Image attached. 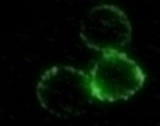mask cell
Masks as SVG:
<instances>
[{"mask_svg":"<svg viewBox=\"0 0 160 126\" xmlns=\"http://www.w3.org/2000/svg\"><path fill=\"white\" fill-rule=\"evenodd\" d=\"M80 38L96 51H119L121 46L131 41V24L119 7L101 3L92 7L82 19Z\"/></svg>","mask_w":160,"mask_h":126,"instance_id":"3957f363","label":"cell"},{"mask_svg":"<svg viewBox=\"0 0 160 126\" xmlns=\"http://www.w3.org/2000/svg\"><path fill=\"white\" fill-rule=\"evenodd\" d=\"M39 104L58 118L83 114L92 104L89 73L68 65H56L43 73L36 85Z\"/></svg>","mask_w":160,"mask_h":126,"instance_id":"6da1fadb","label":"cell"},{"mask_svg":"<svg viewBox=\"0 0 160 126\" xmlns=\"http://www.w3.org/2000/svg\"><path fill=\"white\" fill-rule=\"evenodd\" d=\"M94 97L102 102L129 99L145 83V72L126 53L109 51L94 63L89 72Z\"/></svg>","mask_w":160,"mask_h":126,"instance_id":"7a4b0ae2","label":"cell"}]
</instances>
